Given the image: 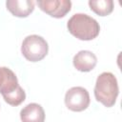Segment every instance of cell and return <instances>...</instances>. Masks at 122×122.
Masks as SVG:
<instances>
[{
  "label": "cell",
  "instance_id": "8",
  "mask_svg": "<svg viewBox=\"0 0 122 122\" xmlns=\"http://www.w3.org/2000/svg\"><path fill=\"white\" fill-rule=\"evenodd\" d=\"M35 2L31 0H8L6 7L16 17H27L34 10Z\"/></svg>",
  "mask_w": 122,
  "mask_h": 122
},
{
  "label": "cell",
  "instance_id": "10",
  "mask_svg": "<svg viewBox=\"0 0 122 122\" xmlns=\"http://www.w3.org/2000/svg\"><path fill=\"white\" fill-rule=\"evenodd\" d=\"M89 6L99 16H107L113 10L112 0H90Z\"/></svg>",
  "mask_w": 122,
  "mask_h": 122
},
{
  "label": "cell",
  "instance_id": "3",
  "mask_svg": "<svg viewBox=\"0 0 122 122\" xmlns=\"http://www.w3.org/2000/svg\"><path fill=\"white\" fill-rule=\"evenodd\" d=\"M119 88L116 77L112 72H102L97 76L94 86L95 99L105 107H112L118 96Z\"/></svg>",
  "mask_w": 122,
  "mask_h": 122
},
{
  "label": "cell",
  "instance_id": "4",
  "mask_svg": "<svg viewBox=\"0 0 122 122\" xmlns=\"http://www.w3.org/2000/svg\"><path fill=\"white\" fill-rule=\"evenodd\" d=\"M49 51L47 41L40 35H28L22 42L21 52L23 56L30 62H38L46 57Z\"/></svg>",
  "mask_w": 122,
  "mask_h": 122
},
{
  "label": "cell",
  "instance_id": "5",
  "mask_svg": "<svg viewBox=\"0 0 122 122\" xmlns=\"http://www.w3.org/2000/svg\"><path fill=\"white\" fill-rule=\"evenodd\" d=\"M65 105L72 112H82L90 105L89 92L83 87H72L65 94Z\"/></svg>",
  "mask_w": 122,
  "mask_h": 122
},
{
  "label": "cell",
  "instance_id": "6",
  "mask_svg": "<svg viewBox=\"0 0 122 122\" xmlns=\"http://www.w3.org/2000/svg\"><path fill=\"white\" fill-rule=\"evenodd\" d=\"M36 3L41 10L54 18L64 17L71 9L69 0H39Z\"/></svg>",
  "mask_w": 122,
  "mask_h": 122
},
{
  "label": "cell",
  "instance_id": "7",
  "mask_svg": "<svg viewBox=\"0 0 122 122\" xmlns=\"http://www.w3.org/2000/svg\"><path fill=\"white\" fill-rule=\"evenodd\" d=\"M72 63L77 71L87 72L94 69L97 64V57L90 51H80L73 56Z\"/></svg>",
  "mask_w": 122,
  "mask_h": 122
},
{
  "label": "cell",
  "instance_id": "1",
  "mask_svg": "<svg viewBox=\"0 0 122 122\" xmlns=\"http://www.w3.org/2000/svg\"><path fill=\"white\" fill-rule=\"evenodd\" d=\"M0 92L11 106L16 107L26 99V92L18 84L15 73L7 67H0Z\"/></svg>",
  "mask_w": 122,
  "mask_h": 122
},
{
  "label": "cell",
  "instance_id": "9",
  "mask_svg": "<svg viewBox=\"0 0 122 122\" xmlns=\"http://www.w3.org/2000/svg\"><path fill=\"white\" fill-rule=\"evenodd\" d=\"M22 122H44L45 112L41 105L37 103H30L20 112Z\"/></svg>",
  "mask_w": 122,
  "mask_h": 122
},
{
  "label": "cell",
  "instance_id": "2",
  "mask_svg": "<svg viewBox=\"0 0 122 122\" xmlns=\"http://www.w3.org/2000/svg\"><path fill=\"white\" fill-rule=\"evenodd\" d=\"M71 34L79 40L90 41L96 38L100 32L98 22L86 13L73 14L67 23Z\"/></svg>",
  "mask_w": 122,
  "mask_h": 122
}]
</instances>
